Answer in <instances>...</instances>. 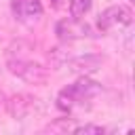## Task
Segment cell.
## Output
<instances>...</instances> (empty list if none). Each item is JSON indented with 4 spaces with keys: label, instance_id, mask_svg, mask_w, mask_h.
Here are the masks:
<instances>
[{
    "label": "cell",
    "instance_id": "cell-1",
    "mask_svg": "<svg viewBox=\"0 0 135 135\" xmlns=\"http://www.w3.org/2000/svg\"><path fill=\"white\" fill-rule=\"evenodd\" d=\"M99 93H101V84H99L97 80H91V78L82 76V78H78L76 82L68 84V86L57 95V108L63 110V112H70V110H74L76 105L93 99V97L99 95Z\"/></svg>",
    "mask_w": 135,
    "mask_h": 135
},
{
    "label": "cell",
    "instance_id": "cell-2",
    "mask_svg": "<svg viewBox=\"0 0 135 135\" xmlns=\"http://www.w3.org/2000/svg\"><path fill=\"white\" fill-rule=\"evenodd\" d=\"M131 21H133V11L127 4H114V6H108L99 15L97 25L101 32H114V30H122L131 25Z\"/></svg>",
    "mask_w": 135,
    "mask_h": 135
},
{
    "label": "cell",
    "instance_id": "cell-3",
    "mask_svg": "<svg viewBox=\"0 0 135 135\" xmlns=\"http://www.w3.org/2000/svg\"><path fill=\"white\" fill-rule=\"evenodd\" d=\"M8 70L23 78L25 82H32V84H42L46 82V70L34 61H27V59H8Z\"/></svg>",
    "mask_w": 135,
    "mask_h": 135
},
{
    "label": "cell",
    "instance_id": "cell-4",
    "mask_svg": "<svg viewBox=\"0 0 135 135\" xmlns=\"http://www.w3.org/2000/svg\"><path fill=\"white\" fill-rule=\"evenodd\" d=\"M55 34L59 36V40L70 42V40H78V38H89V36H93V30H91L82 19L68 17V19L57 21V25H55Z\"/></svg>",
    "mask_w": 135,
    "mask_h": 135
},
{
    "label": "cell",
    "instance_id": "cell-5",
    "mask_svg": "<svg viewBox=\"0 0 135 135\" xmlns=\"http://www.w3.org/2000/svg\"><path fill=\"white\" fill-rule=\"evenodd\" d=\"M11 11L17 21L21 23H36L42 17V2L40 0H11Z\"/></svg>",
    "mask_w": 135,
    "mask_h": 135
},
{
    "label": "cell",
    "instance_id": "cell-6",
    "mask_svg": "<svg viewBox=\"0 0 135 135\" xmlns=\"http://www.w3.org/2000/svg\"><path fill=\"white\" fill-rule=\"evenodd\" d=\"M101 63H103V57L91 55V53L78 55V57H68V61H65V65H68L72 72L80 74V76H89V74L97 72V70L101 68Z\"/></svg>",
    "mask_w": 135,
    "mask_h": 135
},
{
    "label": "cell",
    "instance_id": "cell-7",
    "mask_svg": "<svg viewBox=\"0 0 135 135\" xmlns=\"http://www.w3.org/2000/svg\"><path fill=\"white\" fill-rule=\"evenodd\" d=\"M6 108H8V112H11L15 118H25L27 112L32 110V101H30V97L19 95V97H13V99L6 103Z\"/></svg>",
    "mask_w": 135,
    "mask_h": 135
},
{
    "label": "cell",
    "instance_id": "cell-8",
    "mask_svg": "<svg viewBox=\"0 0 135 135\" xmlns=\"http://www.w3.org/2000/svg\"><path fill=\"white\" fill-rule=\"evenodd\" d=\"M93 0H70V17L82 19L89 11H91Z\"/></svg>",
    "mask_w": 135,
    "mask_h": 135
},
{
    "label": "cell",
    "instance_id": "cell-9",
    "mask_svg": "<svg viewBox=\"0 0 135 135\" xmlns=\"http://www.w3.org/2000/svg\"><path fill=\"white\" fill-rule=\"evenodd\" d=\"M74 133L76 135H103L105 129L99 127V124H82V127H76Z\"/></svg>",
    "mask_w": 135,
    "mask_h": 135
},
{
    "label": "cell",
    "instance_id": "cell-10",
    "mask_svg": "<svg viewBox=\"0 0 135 135\" xmlns=\"http://www.w3.org/2000/svg\"><path fill=\"white\" fill-rule=\"evenodd\" d=\"M0 99H2V93H0Z\"/></svg>",
    "mask_w": 135,
    "mask_h": 135
}]
</instances>
